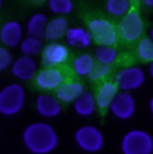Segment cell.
Returning <instances> with one entry per match:
<instances>
[{
	"label": "cell",
	"instance_id": "1",
	"mask_svg": "<svg viewBox=\"0 0 153 154\" xmlns=\"http://www.w3.org/2000/svg\"><path fill=\"white\" fill-rule=\"evenodd\" d=\"M22 140L25 148L33 154H49L59 145L56 130L45 122H34L27 125Z\"/></svg>",
	"mask_w": 153,
	"mask_h": 154
},
{
	"label": "cell",
	"instance_id": "2",
	"mask_svg": "<svg viewBox=\"0 0 153 154\" xmlns=\"http://www.w3.org/2000/svg\"><path fill=\"white\" fill-rule=\"evenodd\" d=\"M25 105V90L18 82H11L0 90V115L13 117Z\"/></svg>",
	"mask_w": 153,
	"mask_h": 154
},
{
	"label": "cell",
	"instance_id": "3",
	"mask_svg": "<svg viewBox=\"0 0 153 154\" xmlns=\"http://www.w3.org/2000/svg\"><path fill=\"white\" fill-rule=\"evenodd\" d=\"M120 147L122 154H152L153 137L145 130L133 129L124 134Z\"/></svg>",
	"mask_w": 153,
	"mask_h": 154
},
{
	"label": "cell",
	"instance_id": "4",
	"mask_svg": "<svg viewBox=\"0 0 153 154\" xmlns=\"http://www.w3.org/2000/svg\"><path fill=\"white\" fill-rule=\"evenodd\" d=\"M116 26H117L118 37L127 43H133L139 41L145 30L142 17L140 16L139 12L133 10L129 11L126 16H123Z\"/></svg>",
	"mask_w": 153,
	"mask_h": 154
},
{
	"label": "cell",
	"instance_id": "5",
	"mask_svg": "<svg viewBox=\"0 0 153 154\" xmlns=\"http://www.w3.org/2000/svg\"><path fill=\"white\" fill-rule=\"evenodd\" d=\"M87 30L90 31L92 39L99 45H115L118 39L117 26L113 22L105 18H93L87 24Z\"/></svg>",
	"mask_w": 153,
	"mask_h": 154
},
{
	"label": "cell",
	"instance_id": "6",
	"mask_svg": "<svg viewBox=\"0 0 153 154\" xmlns=\"http://www.w3.org/2000/svg\"><path fill=\"white\" fill-rule=\"evenodd\" d=\"M76 146L87 153H97L104 146L103 133L95 125H83L74 134Z\"/></svg>",
	"mask_w": 153,
	"mask_h": 154
},
{
	"label": "cell",
	"instance_id": "7",
	"mask_svg": "<svg viewBox=\"0 0 153 154\" xmlns=\"http://www.w3.org/2000/svg\"><path fill=\"white\" fill-rule=\"evenodd\" d=\"M146 80V75L142 68L138 66H130L120 69L115 75V84L120 91H136L139 90Z\"/></svg>",
	"mask_w": 153,
	"mask_h": 154
},
{
	"label": "cell",
	"instance_id": "8",
	"mask_svg": "<svg viewBox=\"0 0 153 154\" xmlns=\"http://www.w3.org/2000/svg\"><path fill=\"white\" fill-rule=\"evenodd\" d=\"M135 99L132 92L127 91H118L109 106V111L113 114V116L121 121L130 119L135 114Z\"/></svg>",
	"mask_w": 153,
	"mask_h": 154
},
{
	"label": "cell",
	"instance_id": "9",
	"mask_svg": "<svg viewBox=\"0 0 153 154\" xmlns=\"http://www.w3.org/2000/svg\"><path fill=\"white\" fill-rule=\"evenodd\" d=\"M66 80L65 74L58 67H44L34 78L36 87L42 91H56Z\"/></svg>",
	"mask_w": 153,
	"mask_h": 154
},
{
	"label": "cell",
	"instance_id": "10",
	"mask_svg": "<svg viewBox=\"0 0 153 154\" xmlns=\"http://www.w3.org/2000/svg\"><path fill=\"white\" fill-rule=\"evenodd\" d=\"M41 57L44 67H59L68 60L70 50L60 42H49L43 47Z\"/></svg>",
	"mask_w": 153,
	"mask_h": 154
},
{
	"label": "cell",
	"instance_id": "11",
	"mask_svg": "<svg viewBox=\"0 0 153 154\" xmlns=\"http://www.w3.org/2000/svg\"><path fill=\"white\" fill-rule=\"evenodd\" d=\"M10 68L12 75L20 81L34 80L38 72L37 62L34 60V57L27 55H20L16 60H13Z\"/></svg>",
	"mask_w": 153,
	"mask_h": 154
},
{
	"label": "cell",
	"instance_id": "12",
	"mask_svg": "<svg viewBox=\"0 0 153 154\" xmlns=\"http://www.w3.org/2000/svg\"><path fill=\"white\" fill-rule=\"evenodd\" d=\"M23 26L18 20H7L0 26V42L6 48L19 47L23 37Z\"/></svg>",
	"mask_w": 153,
	"mask_h": 154
},
{
	"label": "cell",
	"instance_id": "13",
	"mask_svg": "<svg viewBox=\"0 0 153 154\" xmlns=\"http://www.w3.org/2000/svg\"><path fill=\"white\" fill-rule=\"evenodd\" d=\"M35 105L37 114L43 118H55L62 111L61 102L56 97L48 93L38 94L35 100Z\"/></svg>",
	"mask_w": 153,
	"mask_h": 154
},
{
	"label": "cell",
	"instance_id": "14",
	"mask_svg": "<svg viewBox=\"0 0 153 154\" xmlns=\"http://www.w3.org/2000/svg\"><path fill=\"white\" fill-rule=\"evenodd\" d=\"M84 91V85L80 81L65 80L64 84L55 91V97L61 103H73Z\"/></svg>",
	"mask_w": 153,
	"mask_h": 154
},
{
	"label": "cell",
	"instance_id": "15",
	"mask_svg": "<svg viewBox=\"0 0 153 154\" xmlns=\"http://www.w3.org/2000/svg\"><path fill=\"white\" fill-rule=\"evenodd\" d=\"M118 91L120 90H118L117 85L115 84V81H104L98 87V90L95 94L97 109H99L102 111L109 110V106Z\"/></svg>",
	"mask_w": 153,
	"mask_h": 154
},
{
	"label": "cell",
	"instance_id": "16",
	"mask_svg": "<svg viewBox=\"0 0 153 154\" xmlns=\"http://www.w3.org/2000/svg\"><path fill=\"white\" fill-rule=\"evenodd\" d=\"M97 104L95 94L90 91H84L73 102V110L80 117H90L96 112Z\"/></svg>",
	"mask_w": 153,
	"mask_h": 154
},
{
	"label": "cell",
	"instance_id": "17",
	"mask_svg": "<svg viewBox=\"0 0 153 154\" xmlns=\"http://www.w3.org/2000/svg\"><path fill=\"white\" fill-rule=\"evenodd\" d=\"M65 39L70 47L76 48H87L93 42L90 31L80 26L68 28L65 35Z\"/></svg>",
	"mask_w": 153,
	"mask_h": 154
},
{
	"label": "cell",
	"instance_id": "18",
	"mask_svg": "<svg viewBox=\"0 0 153 154\" xmlns=\"http://www.w3.org/2000/svg\"><path fill=\"white\" fill-rule=\"evenodd\" d=\"M68 29V22L64 16H58L50 20H48L44 38L49 42H58L59 39L65 37L66 31Z\"/></svg>",
	"mask_w": 153,
	"mask_h": 154
},
{
	"label": "cell",
	"instance_id": "19",
	"mask_svg": "<svg viewBox=\"0 0 153 154\" xmlns=\"http://www.w3.org/2000/svg\"><path fill=\"white\" fill-rule=\"evenodd\" d=\"M48 24V17L44 13H34L29 20L27 22V34L28 36H34L38 38H44V32H45V28Z\"/></svg>",
	"mask_w": 153,
	"mask_h": 154
},
{
	"label": "cell",
	"instance_id": "20",
	"mask_svg": "<svg viewBox=\"0 0 153 154\" xmlns=\"http://www.w3.org/2000/svg\"><path fill=\"white\" fill-rule=\"evenodd\" d=\"M96 65V59L90 54H79L72 62V69L78 77H89Z\"/></svg>",
	"mask_w": 153,
	"mask_h": 154
},
{
	"label": "cell",
	"instance_id": "21",
	"mask_svg": "<svg viewBox=\"0 0 153 154\" xmlns=\"http://www.w3.org/2000/svg\"><path fill=\"white\" fill-rule=\"evenodd\" d=\"M42 39L43 38H38V37H34V36L24 37L19 44L22 55H27V56H31V57L39 55L44 47Z\"/></svg>",
	"mask_w": 153,
	"mask_h": 154
},
{
	"label": "cell",
	"instance_id": "22",
	"mask_svg": "<svg viewBox=\"0 0 153 154\" xmlns=\"http://www.w3.org/2000/svg\"><path fill=\"white\" fill-rule=\"evenodd\" d=\"M105 11L115 18H122L132 11V2L129 0H107Z\"/></svg>",
	"mask_w": 153,
	"mask_h": 154
},
{
	"label": "cell",
	"instance_id": "23",
	"mask_svg": "<svg viewBox=\"0 0 153 154\" xmlns=\"http://www.w3.org/2000/svg\"><path fill=\"white\" fill-rule=\"evenodd\" d=\"M95 59L96 62L111 66L117 59V49L114 45L99 44L95 50Z\"/></svg>",
	"mask_w": 153,
	"mask_h": 154
},
{
	"label": "cell",
	"instance_id": "24",
	"mask_svg": "<svg viewBox=\"0 0 153 154\" xmlns=\"http://www.w3.org/2000/svg\"><path fill=\"white\" fill-rule=\"evenodd\" d=\"M136 55L144 62H153V41L148 37H144L138 41Z\"/></svg>",
	"mask_w": 153,
	"mask_h": 154
},
{
	"label": "cell",
	"instance_id": "25",
	"mask_svg": "<svg viewBox=\"0 0 153 154\" xmlns=\"http://www.w3.org/2000/svg\"><path fill=\"white\" fill-rule=\"evenodd\" d=\"M47 1L50 12L58 16L70 14L74 8V4L72 0H47Z\"/></svg>",
	"mask_w": 153,
	"mask_h": 154
},
{
	"label": "cell",
	"instance_id": "26",
	"mask_svg": "<svg viewBox=\"0 0 153 154\" xmlns=\"http://www.w3.org/2000/svg\"><path fill=\"white\" fill-rule=\"evenodd\" d=\"M111 68L109 65H104V63H99V62H96L91 74L89 75V78L92 80V81H101V80H104L105 78L109 75Z\"/></svg>",
	"mask_w": 153,
	"mask_h": 154
},
{
	"label": "cell",
	"instance_id": "27",
	"mask_svg": "<svg viewBox=\"0 0 153 154\" xmlns=\"http://www.w3.org/2000/svg\"><path fill=\"white\" fill-rule=\"evenodd\" d=\"M13 62V56L12 53L4 45H0V72L7 69L11 67Z\"/></svg>",
	"mask_w": 153,
	"mask_h": 154
},
{
	"label": "cell",
	"instance_id": "28",
	"mask_svg": "<svg viewBox=\"0 0 153 154\" xmlns=\"http://www.w3.org/2000/svg\"><path fill=\"white\" fill-rule=\"evenodd\" d=\"M142 4L147 7H153V0H142Z\"/></svg>",
	"mask_w": 153,
	"mask_h": 154
},
{
	"label": "cell",
	"instance_id": "29",
	"mask_svg": "<svg viewBox=\"0 0 153 154\" xmlns=\"http://www.w3.org/2000/svg\"><path fill=\"white\" fill-rule=\"evenodd\" d=\"M148 108H150L151 115H152V117H153V96H152V98L150 99V103H148Z\"/></svg>",
	"mask_w": 153,
	"mask_h": 154
},
{
	"label": "cell",
	"instance_id": "30",
	"mask_svg": "<svg viewBox=\"0 0 153 154\" xmlns=\"http://www.w3.org/2000/svg\"><path fill=\"white\" fill-rule=\"evenodd\" d=\"M148 73H150V75L153 78V62H151V63L148 65Z\"/></svg>",
	"mask_w": 153,
	"mask_h": 154
},
{
	"label": "cell",
	"instance_id": "31",
	"mask_svg": "<svg viewBox=\"0 0 153 154\" xmlns=\"http://www.w3.org/2000/svg\"><path fill=\"white\" fill-rule=\"evenodd\" d=\"M148 38L153 41V28H151V30L148 31Z\"/></svg>",
	"mask_w": 153,
	"mask_h": 154
},
{
	"label": "cell",
	"instance_id": "32",
	"mask_svg": "<svg viewBox=\"0 0 153 154\" xmlns=\"http://www.w3.org/2000/svg\"><path fill=\"white\" fill-rule=\"evenodd\" d=\"M130 2H132V5L133 4H139V2H142V0H129Z\"/></svg>",
	"mask_w": 153,
	"mask_h": 154
},
{
	"label": "cell",
	"instance_id": "33",
	"mask_svg": "<svg viewBox=\"0 0 153 154\" xmlns=\"http://www.w3.org/2000/svg\"><path fill=\"white\" fill-rule=\"evenodd\" d=\"M33 2H36V4H39V2H43V1H47V0H30Z\"/></svg>",
	"mask_w": 153,
	"mask_h": 154
},
{
	"label": "cell",
	"instance_id": "34",
	"mask_svg": "<svg viewBox=\"0 0 153 154\" xmlns=\"http://www.w3.org/2000/svg\"><path fill=\"white\" fill-rule=\"evenodd\" d=\"M2 4H4V0H0V8L2 7Z\"/></svg>",
	"mask_w": 153,
	"mask_h": 154
}]
</instances>
